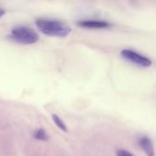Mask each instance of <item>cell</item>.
<instances>
[{
    "mask_svg": "<svg viewBox=\"0 0 156 156\" xmlns=\"http://www.w3.org/2000/svg\"><path fill=\"white\" fill-rule=\"evenodd\" d=\"M5 14V11L2 7H0V18H1L2 16H4Z\"/></svg>",
    "mask_w": 156,
    "mask_h": 156,
    "instance_id": "9",
    "label": "cell"
},
{
    "mask_svg": "<svg viewBox=\"0 0 156 156\" xmlns=\"http://www.w3.org/2000/svg\"><path fill=\"white\" fill-rule=\"evenodd\" d=\"M140 148L147 156H154V147L152 140L147 136H142L138 141Z\"/></svg>",
    "mask_w": 156,
    "mask_h": 156,
    "instance_id": "5",
    "label": "cell"
},
{
    "mask_svg": "<svg viewBox=\"0 0 156 156\" xmlns=\"http://www.w3.org/2000/svg\"><path fill=\"white\" fill-rule=\"evenodd\" d=\"M121 54L124 59H126L133 64H136L138 66H141V67L148 68V67L152 66V64H153L152 60L149 58H147L133 49H123Z\"/></svg>",
    "mask_w": 156,
    "mask_h": 156,
    "instance_id": "3",
    "label": "cell"
},
{
    "mask_svg": "<svg viewBox=\"0 0 156 156\" xmlns=\"http://www.w3.org/2000/svg\"><path fill=\"white\" fill-rule=\"evenodd\" d=\"M52 121L54 122V123L56 124V126H57L58 128H59L61 131H63V132H65V133L68 132V129H67L66 124L63 122V121H62L58 115L53 114V115H52Z\"/></svg>",
    "mask_w": 156,
    "mask_h": 156,
    "instance_id": "6",
    "label": "cell"
},
{
    "mask_svg": "<svg viewBox=\"0 0 156 156\" xmlns=\"http://www.w3.org/2000/svg\"><path fill=\"white\" fill-rule=\"evenodd\" d=\"M36 26L41 33L48 37H65L71 32V28L68 24L53 18H37Z\"/></svg>",
    "mask_w": 156,
    "mask_h": 156,
    "instance_id": "1",
    "label": "cell"
},
{
    "mask_svg": "<svg viewBox=\"0 0 156 156\" xmlns=\"http://www.w3.org/2000/svg\"><path fill=\"white\" fill-rule=\"evenodd\" d=\"M77 25L80 27L84 28H92V29H106L112 27V24L103 21V20H96V19H83L77 22Z\"/></svg>",
    "mask_w": 156,
    "mask_h": 156,
    "instance_id": "4",
    "label": "cell"
},
{
    "mask_svg": "<svg viewBox=\"0 0 156 156\" xmlns=\"http://www.w3.org/2000/svg\"><path fill=\"white\" fill-rule=\"evenodd\" d=\"M9 39L15 43L21 45H32L38 41V34L31 27L27 26H16L12 28Z\"/></svg>",
    "mask_w": 156,
    "mask_h": 156,
    "instance_id": "2",
    "label": "cell"
},
{
    "mask_svg": "<svg viewBox=\"0 0 156 156\" xmlns=\"http://www.w3.org/2000/svg\"><path fill=\"white\" fill-rule=\"evenodd\" d=\"M116 154L117 156H134L133 154H132L130 152L124 150V149H119L117 152H116Z\"/></svg>",
    "mask_w": 156,
    "mask_h": 156,
    "instance_id": "8",
    "label": "cell"
},
{
    "mask_svg": "<svg viewBox=\"0 0 156 156\" xmlns=\"http://www.w3.org/2000/svg\"><path fill=\"white\" fill-rule=\"evenodd\" d=\"M34 138L38 140V141H48V135L46 133V131L44 129H37L35 133H34Z\"/></svg>",
    "mask_w": 156,
    "mask_h": 156,
    "instance_id": "7",
    "label": "cell"
}]
</instances>
